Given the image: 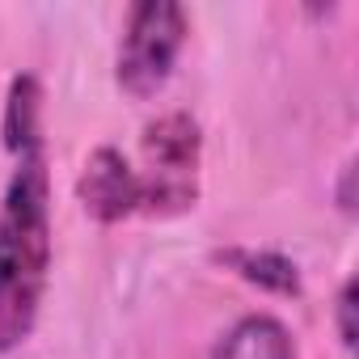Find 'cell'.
Masks as SVG:
<instances>
[{
    "mask_svg": "<svg viewBox=\"0 0 359 359\" xmlns=\"http://www.w3.org/2000/svg\"><path fill=\"white\" fill-rule=\"evenodd\" d=\"M51 279V177L43 148L18 152L0 199V355L18 351L34 325Z\"/></svg>",
    "mask_w": 359,
    "mask_h": 359,
    "instance_id": "obj_1",
    "label": "cell"
},
{
    "mask_svg": "<svg viewBox=\"0 0 359 359\" xmlns=\"http://www.w3.org/2000/svg\"><path fill=\"white\" fill-rule=\"evenodd\" d=\"M144 152V212L148 216H177L195 208L199 199V161H203V135L199 123L187 110H169L156 123L144 127L140 140Z\"/></svg>",
    "mask_w": 359,
    "mask_h": 359,
    "instance_id": "obj_2",
    "label": "cell"
},
{
    "mask_svg": "<svg viewBox=\"0 0 359 359\" xmlns=\"http://www.w3.org/2000/svg\"><path fill=\"white\" fill-rule=\"evenodd\" d=\"M182 43H187L182 5H169V0H144V5H135L127 13L118 60H114L118 89L135 102L161 93L165 81L173 76L177 55H182Z\"/></svg>",
    "mask_w": 359,
    "mask_h": 359,
    "instance_id": "obj_3",
    "label": "cell"
},
{
    "mask_svg": "<svg viewBox=\"0 0 359 359\" xmlns=\"http://www.w3.org/2000/svg\"><path fill=\"white\" fill-rule=\"evenodd\" d=\"M76 199L85 208V216H93L97 224H118L135 212H144V182L140 169L110 144H102L76 182Z\"/></svg>",
    "mask_w": 359,
    "mask_h": 359,
    "instance_id": "obj_4",
    "label": "cell"
},
{
    "mask_svg": "<svg viewBox=\"0 0 359 359\" xmlns=\"http://www.w3.org/2000/svg\"><path fill=\"white\" fill-rule=\"evenodd\" d=\"M212 359H296V346H292V334L275 317L254 313V317H241L220 338Z\"/></svg>",
    "mask_w": 359,
    "mask_h": 359,
    "instance_id": "obj_5",
    "label": "cell"
},
{
    "mask_svg": "<svg viewBox=\"0 0 359 359\" xmlns=\"http://www.w3.org/2000/svg\"><path fill=\"white\" fill-rule=\"evenodd\" d=\"M216 262H224L233 275H241L245 283L262 287V292H275V296H300V271L292 258L275 254V250H245V245H233V250H220Z\"/></svg>",
    "mask_w": 359,
    "mask_h": 359,
    "instance_id": "obj_6",
    "label": "cell"
},
{
    "mask_svg": "<svg viewBox=\"0 0 359 359\" xmlns=\"http://www.w3.org/2000/svg\"><path fill=\"white\" fill-rule=\"evenodd\" d=\"M39 106H43V93H39V81L34 76H13L9 85V102H5V148L18 156V152H30V148H43V127H39Z\"/></svg>",
    "mask_w": 359,
    "mask_h": 359,
    "instance_id": "obj_7",
    "label": "cell"
},
{
    "mask_svg": "<svg viewBox=\"0 0 359 359\" xmlns=\"http://www.w3.org/2000/svg\"><path fill=\"white\" fill-rule=\"evenodd\" d=\"M334 321H338V338L346 351H355V279H346L334 296Z\"/></svg>",
    "mask_w": 359,
    "mask_h": 359,
    "instance_id": "obj_8",
    "label": "cell"
}]
</instances>
